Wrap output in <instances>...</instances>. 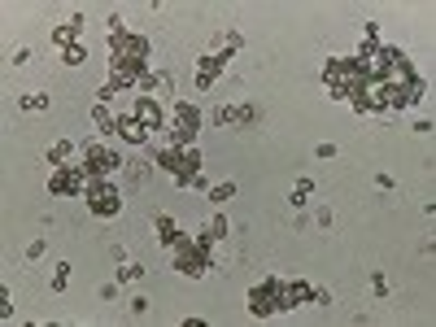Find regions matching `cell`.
<instances>
[{"mask_svg": "<svg viewBox=\"0 0 436 327\" xmlns=\"http://www.w3.org/2000/svg\"><path fill=\"white\" fill-rule=\"evenodd\" d=\"M79 162H83V170L92 174V179H114V174H122L126 170V157L118 153V144L114 140H88L83 148H79Z\"/></svg>", "mask_w": 436, "mask_h": 327, "instance_id": "1", "label": "cell"}, {"mask_svg": "<svg viewBox=\"0 0 436 327\" xmlns=\"http://www.w3.org/2000/svg\"><path fill=\"white\" fill-rule=\"evenodd\" d=\"M170 258H175V270L188 275V280H201L210 275V258H214V244H205L201 236H179L170 244Z\"/></svg>", "mask_w": 436, "mask_h": 327, "instance_id": "2", "label": "cell"}, {"mask_svg": "<svg viewBox=\"0 0 436 327\" xmlns=\"http://www.w3.org/2000/svg\"><path fill=\"white\" fill-rule=\"evenodd\" d=\"M358 79H367V74L358 70L353 57H327L323 61V88H327L331 100H349V92H353Z\"/></svg>", "mask_w": 436, "mask_h": 327, "instance_id": "3", "label": "cell"}, {"mask_svg": "<svg viewBox=\"0 0 436 327\" xmlns=\"http://www.w3.org/2000/svg\"><path fill=\"white\" fill-rule=\"evenodd\" d=\"M284 284L288 280H279V275H266L262 284H253L249 288V314L253 319H271L275 310H284Z\"/></svg>", "mask_w": 436, "mask_h": 327, "instance_id": "4", "label": "cell"}, {"mask_svg": "<svg viewBox=\"0 0 436 327\" xmlns=\"http://www.w3.org/2000/svg\"><path fill=\"white\" fill-rule=\"evenodd\" d=\"M88 184H92V174L83 170L79 157L66 162V166H53V174H48V192H53V196H83Z\"/></svg>", "mask_w": 436, "mask_h": 327, "instance_id": "5", "label": "cell"}, {"mask_svg": "<svg viewBox=\"0 0 436 327\" xmlns=\"http://www.w3.org/2000/svg\"><path fill=\"white\" fill-rule=\"evenodd\" d=\"M166 131H170V144H196V136H201V109L192 105V100H179L170 122H166Z\"/></svg>", "mask_w": 436, "mask_h": 327, "instance_id": "6", "label": "cell"}, {"mask_svg": "<svg viewBox=\"0 0 436 327\" xmlns=\"http://www.w3.org/2000/svg\"><path fill=\"white\" fill-rule=\"evenodd\" d=\"M83 201H88V210H92L96 218H114V214L122 210V192H118L114 179H92L88 192H83Z\"/></svg>", "mask_w": 436, "mask_h": 327, "instance_id": "7", "label": "cell"}, {"mask_svg": "<svg viewBox=\"0 0 436 327\" xmlns=\"http://www.w3.org/2000/svg\"><path fill=\"white\" fill-rule=\"evenodd\" d=\"M148 53H153V48H148L144 35H131V31H126V35L110 40V57H114V61H140V66H148Z\"/></svg>", "mask_w": 436, "mask_h": 327, "instance_id": "8", "label": "cell"}, {"mask_svg": "<svg viewBox=\"0 0 436 327\" xmlns=\"http://www.w3.org/2000/svg\"><path fill=\"white\" fill-rule=\"evenodd\" d=\"M227 61H232V53H205V57L196 61V92H210Z\"/></svg>", "mask_w": 436, "mask_h": 327, "instance_id": "9", "label": "cell"}, {"mask_svg": "<svg viewBox=\"0 0 436 327\" xmlns=\"http://www.w3.org/2000/svg\"><path fill=\"white\" fill-rule=\"evenodd\" d=\"M144 70H148V66H140V61H114V57H110V83H114L118 92H122V88H140Z\"/></svg>", "mask_w": 436, "mask_h": 327, "instance_id": "10", "label": "cell"}, {"mask_svg": "<svg viewBox=\"0 0 436 327\" xmlns=\"http://www.w3.org/2000/svg\"><path fill=\"white\" fill-rule=\"evenodd\" d=\"M122 144H148V127H144V122L136 118V114H118V131H114Z\"/></svg>", "mask_w": 436, "mask_h": 327, "instance_id": "11", "label": "cell"}, {"mask_svg": "<svg viewBox=\"0 0 436 327\" xmlns=\"http://www.w3.org/2000/svg\"><path fill=\"white\" fill-rule=\"evenodd\" d=\"M131 114H136V118L144 122L148 131H162V127H166V114H162V105H158V96H140Z\"/></svg>", "mask_w": 436, "mask_h": 327, "instance_id": "12", "label": "cell"}, {"mask_svg": "<svg viewBox=\"0 0 436 327\" xmlns=\"http://www.w3.org/2000/svg\"><path fill=\"white\" fill-rule=\"evenodd\" d=\"M201 170V153H196V144H184L179 148V170H175V184H184L188 188V179Z\"/></svg>", "mask_w": 436, "mask_h": 327, "instance_id": "13", "label": "cell"}, {"mask_svg": "<svg viewBox=\"0 0 436 327\" xmlns=\"http://www.w3.org/2000/svg\"><path fill=\"white\" fill-rule=\"evenodd\" d=\"M314 301V288L305 280H288L284 284V310H297V306H310Z\"/></svg>", "mask_w": 436, "mask_h": 327, "instance_id": "14", "label": "cell"}, {"mask_svg": "<svg viewBox=\"0 0 436 327\" xmlns=\"http://www.w3.org/2000/svg\"><path fill=\"white\" fill-rule=\"evenodd\" d=\"M79 31H83V13H74L70 22H61V27L53 31V44H57L61 53H66V48H74V44H79Z\"/></svg>", "mask_w": 436, "mask_h": 327, "instance_id": "15", "label": "cell"}, {"mask_svg": "<svg viewBox=\"0 0 436 327\" xmlns=\"http://www.w3.org/2000/svg\"><path fill=\"white\" fill-rule=\"evenodd\" d=\"M92 127H96L100 136H114V131H118V114L105 105V100H96V105H92Z\"/></svg>", "mask_w": 436, "mask_h": 327, "instance_id": "16", "label": "cell"}, {"mask_svg": "<svg viewBox=\"0 0 436 327\" xmlns=\"http://www.w3.org/2000/svg\"><path fill=\"white\" fill-rule=\"evenodd\" d=\"M179 148H184V144H166V148H158V153H153V166L166 170V174H175V170H179Z\"/></svg>", "mask_w": 436, "mask_h": 327, "instance_id": "17", "label": "cell"}, {"mask_svg": "<svg viewBox=\"0 0 436 327\" xmlns=\"http://www.w3.org/2000/svg\"><path fill=\"white\" fill-rule=\"evenodd\" d=\"M79 157V148H74V140H57L53 148H48V166H66Z\"/></svg>", "mask_w": 436, "mask_h": 327, "instance_id": "18", "label": "cell"}, {"mask_svg": "<svg viewBox=\"0 0 436 327\" xmlns=\"http://www.w3.org/2000/svg\"><path fill=\"white\" fill-rule=\"evenodd\" d=\"M170 83H175V79H170L166 70H158V74H153V70H144V79H140V92H148V96H153V92H170Z\"/></svg>", "mask_w": 436, "mask_h": 327, "instance_id": "19", "label": "cell"}, {"mask_svg": "<svg viewBox=\"0 0 436 327\" xmlns=\"http://www.w3.org/2000/svg\"><path fill=\"white\" fill-rule=\"evenodd\" d=\"M153 227H158V240H162L166 249H170L179 236H184V232H179V222H175V218H166V214H158V222H153Z\"/></svg>", "mask_w": 436, "mask_h": 327, "instance_id": "20", "label": "cell"}, {"mask_svg": "<svg viewBox=\"0 0 436 327\" xmlns=\"http://www.w3.org/2000/svg\"><path fill=\"white\" fill-rule=\"evenodd\" d=\"M223 236H227V218H223V214H214L210 222H205V232H201V240H205V244H218Z\"/></svg>", "mask_w": 436, "mask_h": 327, "instance_id": "21", "label": "cell"}, {"mask_svg": "<svg viewBox=\"0 0 436 327\" xmlns=\"http://www.w3.org/2000/svg\"><path fill=\"white\" fill-rule=\"evenodd\" d=\"M310 192H314V179H297V188H293V196H288V206L301 210L305 201H310Z\"/></svg>", "mask_w": 436, "mask_h": 327, "instance_id": "22", "label": "cell"}, {"mask_svg": "<svg viewBox=\"0 0 436 327\" xmlns=\"http://www.w3.org/2000/svg\"><path fill=\"white\" fill-rule=\"evenodd\" d=\"M48 288H53V292H66V288H70V262H57V266H53V280H48Z\"/></svg>", "mask_w": 436, "mask_h": 327, "instance_id": "23", "label": "cell"}, {"mask_svg": "<svg viewBox=\"0 0 436 327\" xmlns=\"http://www.w3.org/2000/svg\"><path fill=\"white\" fill-rule=\"evenodd\" d=\"M140 275H144V266H140V262H122V266H118V284H136Z\"/></svg>", "mask_w": 436, "mask_h": 327, "instance_id": "24", "label": "cell"}, {"mask_svg": "<svg viewBox=\"0 0 436 327\" xmlns=\"http://www.w3.org/2000/svg\"><path fill=\"white\" fill-rule=\"evenodd\" d=\"M210 122H214V127H232V122H236V105H218L210 114Z\"/></svg>", "mask_w": 436, "mask_h": 327, "instance_id": "25", "label": "cell"}, {"mask_svg": "<svg viewBox=\"0 0 436 327\" xmlns=\"http://www.w3.org/2000/svg\"><path fill=\"white\" fill-rule=\"evenodd\" d=\"M61 61H66V66H83V61H88V48H83V44L66 48V53H61Z\"/></svg>", "mask_w": 436, "mask_h": 327, "instance_id": "26", "label": "cell"}, {"mask_svg": "<svg viewBox=\"0 0 436 327\" xmlns=\"http://www.w3.org/2000/svg\"><path fill=\"white\" fill-rule=\"evenodd\" d=\"M22 109H31V114H35V109H48V96H44V92H31V96H22Z\"/></svg>", "mask_w": 436, "mask_h": 327, "instance_id": "27", "label": "cell"}, {"mask_svg": "<svg viewBox=\"0 0 436 327\" xmlns=\"http://www.w3.org/2000/svg\"><path fill=\"white\" fill-rule=\"evenodd\" d=\"M0 319H5V323L13 319V297H9V284L0 288Z\"/></svg>", "mask_w": 436, "mask_h": 327, "instance_id": "28", "label": "cell"}, {"mask_svg": "<svg viewBox=\"0 0 436 327\" xmlns=\"http://www.w3.org/2000/svg\"><path fill=\"white\" fill-rule=\"evenodd\" d=\"M236 196V184H218V188H210V201H232Z\"/></svg>", "mask_w": 436, "mask_h": 327, "instance_id": "29", "label": "cell"}, {"mask_svg": "<svg viewBox=\"0 0 436 327\" xmlns=\"http://www.w3.org/2000/svg\"><path fill=\"white\" fill-rule=\"evenodd\" d=\"M363 44H379V27H375V22H367V27H363Z\"/></svg>", "mask_w": 436, "mask_h": 327, "instance_id": "30", "label": "cell"}, {"mask_svg": "<svg viewBox=\"0 0 436 327\" xmlns=\"http://www.w3.org/2000/svg\"><path fill=\"white\" fill-rule=\"evenodd\" d=\"M114 96H118V88H114V83H105V88L96 92V100H105V105H114Z\"/></svg>", "mask_w": 436, "mask_h": 327, "instance_id": "31", "label": "cell"}, {"mask_svg": "<svg viewBox=\"0 0 436 327\" xmlns=\"http://www.w3.org/2000/svg\"><path fill=\"white\" fill-rule=\"evenodd\" d=\"M371 288H375V297H389V280H384V275H375Z\"/></svg>", "mask_w": 436, "mask_h": 327, "instance_id": "32", "label": "cell"}, {"mask_svg": "<svg viewBox=\"0 0 436 327\" xmlns=\"http://www.w3.org/2000/svg\"><path fill=\"white\" fill-rule=\"evenodd\" d=\"M118 297V280L114 284H100V301H114Z\"/></svg>", "mask_w": 436, "mask_h": 327, "instance_id": "33", "label": "cell"}, {"mask_svg": "<svg viewBox=\"0 0 436 327\" xmlns=\"http://www.w3.org/2000/svg\"><path fill=\"white\" fill-rule=\"evenodd\" d=\"M131 314H136V319L148 314V297H136V301H131Z\"/></svg>", "mask_w": 436, "mask_h": 327, "instance_id": "34", "label": "cell"}, {"mask_svg": "<svg viewBox=\"0 0 436 327\" xmlns=\"http://www.w3.org/2000/svg\"><path fill=\"white\" fill-rule=\"evenodd\" d=\"M188 188H196V192H205V188H210V184H205V174L196 170V174H192V179H188Z\"/></svg>", "mask_w": 436, "mask_h": 327, "instance_id": "35", "label": "cell"}, {"mask_svg": "<svg viewBox=\"0 0 436 327\" xmlns=\"http://www.w3.org/2000/svg\"><path fill=\"white\" fill-rule=\"evenodd\" d=\"M44 249H48L44 240H31V244H27V258H40V254H44Z\"/></svg>", "mask_w": 436, "mask_h": 327, "instance_id": "36", "label": "cell"}]
</instances>
